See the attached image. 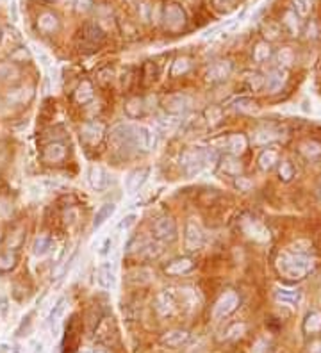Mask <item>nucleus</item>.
Instances as JSON below:
<instances>
[{
    "label": "nucleus",
    "mask_w": 321,
    "mask_h": 353,
    "mask_svg": "<svg viewBox=\"0 0 321 353\" xmlns=\"http://www.w3.org/2000/svg\"><path fill=\"white\" fill-rule=\"evenodd\" d=\"M136 219H138V216H136V214H129V216H125V218L121 219V223H120V229H121V230H123V229L127 230L129 227L134 225Z\"/></svg>",
    "instance_id": "obj_50"
},
{
    "label": "nucleus",
    "mask_w": 321,
    "mask_h": 353,
    "mask_svg": "<svg viewBox=\"0 0 321 353\" xmlns=\"http://www.w3.org/2000/svg\"><path fill=\"white\" fill-rule=\"evenodd\" d=\"M52 248H54V241L49 235H39V237H36L34 242H32V253H34L36 257L47 255L49 252H52Z\"/></svg>",
    "instance_id": "obj_27"
},
{
    "label": "nucleus",
    "mask_w": 321,
    "mask_h": 353,
    "mask_svg": "<svg viewBox=\"0 0 321 353\" xmlns=\"http://www.w3.org/2000/svg\"><path fill=\"white\" fill-rule=\"evenodd\" d=\"M300 153L307 157V159H316L318 156H321V145L318 141L307 139V141H304L300 145Z\"/></svg>",
    "instance_id": "obj_33"
},
{
    "label": "nucleus",
    "mask_w": 321,
    "mask_h": 353,
    "mask_svg": "<svg viewBox=\"0 0 321 353\" xmlns=\"http://www.w3.org/2000/svg\"><path fill=\"white\" fill-rule=\"evenodd\" d=\"M34 353H47V350L41 343H34Z\"/></svg>",
    "instance_id": "obj_54"
},
{
    "label": "nucleus",
    "mask_w": 321,
    "mask_h": 353,
    "mask_svg": "<svg viewBox=\"0 0 321 353\" xmlns=\"http://www.w3.org/2000/svg\"><path fill=\"white\" fill-rule=\"evenodd\" d=\"M280 130L275 127H271V125H264V127H259L255 132H253V143L255 145H269V143L276 141V139L280 138Z\"/></svg>",
    "instance_id": "obj_20"
},
{
    "label": "nucleus",
    "mask_w": 321,
    "mask_h": 353,
    "mask_svg": "<svg viewBox=\"0 0 321 353\" xmlns=\"http://www.w3.org/2000/svg\"><path fill=\"white\" fill-rule=\"evenodd\" d=\"M18 262V253L14 250H7V252L0 253V271H11Z\"/></svg>",
    "instance_id": "obj_32"
},
{
    "label": "nucleus",
    "mask_w": 321,
    "mask_h": 353,
    "mask_svg": "<svg viewBox=\"0 0 321 353\" xmlns=\"http://www.w3.org/2000/svg\"><path fill=\"white\" fill-rule=\"evenodd\" d=\"M287 79V72L284 68H275L271 73L264 79V87H266L268 93H276V91L282 90V86L286 84Z\"/></svg>",
    "instance_id": "obj_17"
},
{
    "label": "nucleus",
    "mask_w": 321,
    "mask_h": 353,
    "mask_svg": "<svg viewBox=\"0 0 321 353\" xmlns=\"http://www.w3.org/2000/svg\"><path fill=\"white\" fill-rule=\"evenodd\" d=\"M276 59H279V62H280V66H289V64H293V61H294V54H293V50L291 49H282L279 52V56H276Z\"/></svg>",
    "instance_id": "obj_45"
},
{
    "label": "nucleus",
    "mask_w": 321,
    "mask_h": 353,
    "mask_svg": "<svg viewBox=\"0 0 321 353\" xmlns=\"http://www.w3.org/2000/svg\"><path fill=\"white\" fill-rule=\"evenodd\" d=\"M279 175L284 182H289V180L294 176V166L289 163V161H282V163H280V168H279Z\"/></svg>",
    "instance_id": "obj_43"
},
{
    "label": "nucleus",
    "mask_w": 321,
    "mask_h": 353,
    "mask_svg": "<svg viewBox=\"0 0 321 353\" xmlns=\"http://www.w3.org/2000/svg\"><path fill=\"white\" fill-rule=\"evenodd\" d=\"M250 86H252L255 91L261 90V87L264 86V79L261 75H257V73H255V75H250Z\"/></svg>",
    "instance_id": "obj_51"
},
{
    "label": "nucleus",
    "mask_w": 321,
    "mask_h": 353,
    "mask_svg": "<svg viewBox=\"0 0 321 353\" xmlns=\"http://www.w3.org/2000/svg\"><path fill=\"white\" fill-rule=\"evenodd\" d=\"M191 70V62L187 57H179L172 66V77H180Z\"/></svg>",
    "instance_id": "obj_37"
},
{
    "label": "nucleus",
    "mask_w": 321,
    "mask_h": 353,
    "mask_svg": "<svg viewBox=\"0 0 321 353\" xmlns=\"http://www.w3.org/2000/svg\"><path fill=\"white\" fill-rule=\"evenodd\" d=\"M65 311H66V298L62 296V298H59L57 303L54 305L52 312H50V316H49V323H50V325H54V323H57V321H59V318H61V316L65 314Z\"/></svg>",
    "instance_id": "obj_39"
},
{
    "label": "nucleus",
    "mask_w": 321,
    "mask_h": 353,
    "mask_svg": "<svg viewBox=\"0 0 321 353\" xmlns=\"http://www.w3.org/2000/svg\"><path fill=\"white\" fill-rule=\"evenodd\" d=\"M125 109H127V115L131 118H138L143 115L145 105H143L141 98H131V100L127 102V105H125Z\"/></svg>",
    "instance_id": "obj_38"
},
{
    "label": "nucleus",
    "mask_w": 321,
    "mask_h": 353,
    "mask_svg": "<svg viewBox=\"0 0 321 353\" xmlns=\"http://www.w3.org/2000/svg\"><path fill=\"white\" fill-rule=\"evenodd\" d=\"M293 4H294V13H296L298 16L305 18L311 14L312 0H293Z\"/></svg>",
    "instance_id": "obj_40"
},
{
    "label": "nucleus",
    "mask_w": 321,
    "mask_h": 353,
    "mask_svg": "<svg viewBox=\"0 0 321 353\" xmlns=\"http://www.w3.org/2000/svg\"><path fill=\"white\" fill-rule=\"evenodd\" d=\"M156 308L161 316H169L173 311L177 308V296L175 293L172 291H162L161 294H157V300H156Z\"/></svg>",
    "instance_id": "obj_15"
},
{
    "label": "nucleus",
    "mask_w": 321,
    "mask_h": 353,
    "mask_svg": "<svg viewBox=\"0 0 321 353\" xmlns=\"http://www.w3.org/2000/svg\"><path fill=\"white\" fill-rule=\"evenodd\" d=\"M156 146V134L150 127L145 125H136L134 130V148L141 152H150Z\"/></svg>",
    "instance_id": "obj_8"
},
{
    "label": "nucleus",
    "mask_w": 321,
    "mask_h": 353,
    "mask_svg": "<svg viewBox=\"0 0 321 353\" xmlns=\"http://www.w3.org/2000/svg\"><path fill=\"white\" fill-rule=\"evenodd\" d=\"M205 242V234L204 229L200 227V223L195 218H189L184 227V246L187 252H198Z\"/></svg>",
    "instance_id": "obj_4"
},
{
    "label": "nucleus",
    "mask_w": 321,
    "mask_h": 353,
    "mask_svg": "<svg viewBox=\"0 0 321 353\" xmlns=\"http://www.w3.org/2000/svg\"><path fill=\"white\" fill-rule=\"evenodd\" d=\"M234 107L238 109V111L241 113H248V115H253V113L259 111V105H257L255 100H252V98H246V97H241L236 100Z\"/></svg>",
    "instance_id": "obj_34"
},
{
    "label": "nucleus",
    "mask_w": 321,
    "mask_h": 353,
    "mask_svg": "<svg viewBox=\"0 0 321 353\" xmlns=\"http://www.w3.org/2000/svg\"><path fill=\"white\" fill-rule=\"evenodd\" d=\"M280 34V25L279 24H268L266 27H264V36H266L268 39H276Z\"/></svg>",
    "instance_id": "obj_47"
},
{
    "label": "nucleus",
    "mask_w": 321,
    "mask_h": 353,
    "mask_svg": "<svg viewBox=\"0 0 321 353\" xmlns=\"http://www.w3.org/2000/svg\"><path fill=\"white\" fill-rule=\"evenodd\" d=\"M14 77H18L16 66L13 62H0V82H9Z\"/></svg>",
    "instance_id": "obj_36"
},
{
    "label": "nucleus",
    "mask_w": 321,
    "mask_h": 353,
    "mask_svg": "<svg viewBox=\"0 0 321 353\" xmlns=\"http://www.w3.org/2000/svg\"><path fill=\"white\" fill-rule=\"evenodd\" d=\"M302 330H304V334H307V336L321 332V311L319 308H312V311L307 312L304 323H302Z\"/></svg>",
    "instance_id": "obj_21"
},
{
    "label": "nucleus",
    "mask_w": 321,
    "mask_h": 353,
    "mask_svg": "<svg viewBox=\"0 0 321 353\" xmlns=\"http://www.w3.org/2000/svg\"><path fill=\"white\" fill-rule=\"evenodd\" d=\"M269 56H271V47L268 45V41L257 43L255 49H253V59H255V62L268 61Z\"/></svg>",
    "instance_id": "obj_35"
},
{
    "label": "nucleus",
    "mask_w": 321,
    "mask_h": 353,
    "mask_svg": "<svg viewBox=\"0 0 321 353\" xmlns=\"http://www.w3.org/2000/svg\"><path fill=\"white\" fill-rule=\"evenodd\" d=\"M309 353H321V341H314L309 346Z\"/></svg>",
    "instance_id": "obj_53"
},
{
    "label": "nucleus",
    "mask_w": 321,
    "mask_h": 353,
    "mask_svg": "<svg viewBox=\"0 0 321 353\" xmlns=\"http://www.w3.org/2000/svg\"><path fill=\"white\" fill-rule=\"evenodd\" d=\"M114 211H116V205H114V204H105V205H102V207L97 211V214H95V219H93V230L100 229V227L104 225L107 219H109L111 216L114 214Z\"/></svg>",
    "instance_id": "obj_30"
},
{
    "label": "nucleus",
    "mask_w": 321,
    "mask_h": 353,
    "mask_svg": "<svg viewBox=\"0 0 321 353\" xmlns=\"http://www.w3.org/2000/svg\"><path fill=\"white\" fill-rule=\"evenodd\" d=\"M111 246H113V239L107 237L104 241V245H102V250H100V255H107V253L111 252Z\"/></svg>",
    "instance_id": "obj_52"
},
{
    "label": "nucleus",
    "mask_w": 321,
    "mask_h": 353,
    "mask_svg": "<svg viewBox=\"0 0 321 353\" xmlns=\"http://www.w3.org/2000/svg\"><path fill=\"white\" fill-rule=\"evenodd\" d=\"M302 294L298 289H289V288H279L275 291V300L282 305H296L300 301Z\"/></svg>",
    "instance_id": "obj_24"
},
{
    "label": "nucleus",
    "mask_w": 321,
    "mask_h": 353,
    "mask_svg": "<svg viewBox=\"0 0 321 353\" xmlns=\"http://www.w3.org/2000/svg\"><path fill=\"white\" fill-rule=\"evenodd\" d=\"M241 227H243V232L248 235V237L255 239V241H259V242H268L269 237H271L269 230L263 225V223L259 222V219H255V218L243 219V225Z\"/></svg>",
    "instance_id": "obj_10"
},
{
    "label": "nucleus",
    "mask_w": 321,
    "mask_h": 353,
    "mask_svg": "<svg viewBox=\"0 0 321 353\" xmlns=\"http://www.w3.org/2000/svg\"><path fill=\"white\" fill-rule=\"evenodd\" d=\"M209 159H212V152L205 148H187L180 157V168L187 176L198 175L205 166H207Z\"/></svg>",
    "instance_id": "obj_2"
},
{
    "label": "nucleus",
    "mask_w": 321,
    "mask_h": 353,
    "mask_svg": "<svg viewBox=\"0 0 321 353\" xmlns=\"http://www.w3.org/2000/svg\"><path fill=\"white\" fill-rule=\"evenodd\" d=\"M134 130H136V125L132 123H118L116 127L111 128V145L116 152L121 153H131L134 148Z\"/></svg>",
    "instance_id": "obj_3"
},
{
    "label": "nucleus",
    "mask_w": 321,
    "mask_h": 353,
    "mask_svg": "<svg viewBox=\"0 0 321 353\" xmlns=\"http://www.w3.org/2000/svg\"><path fill=\"white\" fill-rule=\"evenodd\" d=\"M38 27H39V31L47 32V34L57 31V27H59L57 16L52 14V13H49V11H47V13H41L38 16Z\"/></svg>",
    "instance_id": "obj_28"
},
{
    "label": "nucleus",
    "mask_w": 321,
    "mask_h": 353,
    "mask_svg": "<svg viewBox=\"0 0 321 353\" xmlns=\"http://www.w3.org/2000/svg\"><path fill=\"white\" fill-rule=\"evenodd\" d=\"M43 161L49 164H57L61 163L62 159L66 157V146L62 145V143H50V145H47L45 148H43V153H41Z\"/></svg>",
    "instance_id": "obj_16"
},
{
    "label": "nucleus",
    "mask_w": 321,
    "mask_h": 353,
    "mask_svg": "<svg viewBox=\"0 0 321 353\" xmlns=\"http://www.w3.org/2000/svg\"><path fill=\"white\" fill-rule=\"evenodd\" d=\"M276 163H279V152H276V150L268 148V150H264V152H261V156H259V168L263 171L273 170V168L276 166Z\"/></svg>",
    "instance_id": "obj_29"
},
{
    "label": "nucleus",
    "mask_w": 321,
    "mask_h": 353,
    "mask_svg": "<svg viewBox=\"0 0 321 353\" xmlns=\"http://www.w3.org/2000/svg\"><path fill=\"white\" fill-rule=\"evenodd\" d=\"M90 184L95 191H104L109 186V173L102 166L90 168Z\"/></svg>",
    "instance_id": "obj_22"
},
{
    "label": "nucleus",
    "mask_w": 321,
    "mask_h": 353,
    "mask_svg": "<svg viewBox=\"0 0 321 353\" xmlns=\"http://www.w3.org/2000/svg\"><path fill=\"white\" fill-rule=\"evenodd\" d=\"M220 170L223 171L225 175H228V176H241V170H243V166H241V163H239V159L238 157H234V156H230L228 153L227 157H223L221 159V163H220Z\"/></svg>",
    "instance_id": "obj_23"
},
{
    "label": "nucleus",
    "mask_w": 321,
    "mask_h": 353,
    "mask_svg": "<svg viewBox=\"0 0 321 353\" xmlns=\"http://www.w3.org/2000/svg\"><path fill=\"white\" fill-rule=\"evenodd\" d=\"M318 198L321 200V182H319V186H318Z\"/></svg>",
    "instance_id": "obj_55"
},
{
    "label": "nucleus",
    "mask_w": 321,
    "mask_h": 353,
    "mask_svg": "<svg viewBox=\"0 0 321 353\" xmlns=\"http://www.w3.org/2000/svg\"><path fill=\"white\" fill-rule=\"evenodd\" d=\"M239 305V294L236 291H225L220 298L216 300L212 308V318L214 319H223L227 316H230L232 312L238 308Z\"/></svg>",
    "instance_id": "obj_6"
},
{
    "label": "nucleus",
    "mask_w": 321,
    "mask_h": 353,
    "mask_svg": "<svg viewBox=\"0 0 321 353\" xmlns=\"http://www.w3.org/2000/svg\"><path fill=\"white\" fill-rule=\"evenodd\" d=\"M152 234L154 239L159 242H173L179 237V230H177V223L169 216H162L157 218L152 225Z\"/></svg>",
    "instance_id": "obj_5"
},
{
    "label": "nucleus",
    "mask_w": 321,
    "mask_h": 353,
    "mask_svg": "<svg viewBox=\"0 0 321 353\" xmlns=\"http://www.w3.org/2000/svg\"><path fill=\"white\" fill-rule=\"evenodd\" d=\"M189 332L187 330H169L161 337V344L168 348H179L189 341Z\"/></svg>",
    "instance_id": "obj_19"
},
{
    "label": "nucleus",
    "mask_w": 321,
    "mask_h": 353,
    "mask_svg": "<svg viewBox=\"0 0 321 353\" xmlns=\"http://www.w3.org/2000/svg\"><path fill=\"white\" fill-rule=\"evenodd\" d=\"M105 127L100 123V121H90V123H84L82 128H80V138L86 145L95 146L102 141L104 138Z\"/></svg>",
    "instance_id": "obj_11"
},
{
    "label": "nucleus",
    "mask_w": 321,
    "mask_h": 353,
    "mask_svg": "<svg viewBox=\"0 0 321 353\" xmlns=\"http://www.w3.org/2000/svg\"><path fill=\"white\" fill-rule=\"evenodd\" d=\"M75 6L79 13H86V11H90L91 6H93V0H77Z\"/></svg>",
    "instance_id": "obj_49"
},
{
    "label": "nucleus",
    "mask_w": 321,
    "mask_h": 353,
    "mask_svg": "<svg viewBox=\"0 0 321 353\" xmlns=\"http://www.w3.org/2000/svg\"><path fill=\"white\" fill-rule=\"evenodd\" d=\"M191 105V98L187 95L177 93V95H169L164 100V109L169 115H180V113H186Z\"/></svg>",
    "instance_id": "obj_14"
},
{
    "label": "nucleus",
    "mask_w": 321,
    "mask_h": 353,
    "mask_svg": "<svg viewBox=\"0 0 321 353\" xmlns=\"http://www.w3.org/2000/svg\"><path fill=\"white\" fill-rule=\"evenodd\" d=\"M212 6L216 7V11H220V13L228 14L238 7V0H212Z\"/></svg>",
    "instance_id": "obj_41"
},
{
    "label": "nucleus",
    "mask_w": 321,
    "mask_h": 353,
    "mask_svg": "<svg viewBox=\"0 0 321 353\" xmlns=\"http://www.w3.org/2000/svg\"><path fill=\"white\" fill-rule=\"evenodd\" d=\"M245 332H246L245 323H234V325L228 326L227 332H225V339H239Z\"/></svg>",
    "instance_id": "obj_42"
},
{
    "label": "nucleus",
    "mask_w": 321,
    "mask_h": 353,
    "mask_svg": "<svg viewBox=\"0 0 321 353\" xmlns=\"http://www.w3.org/2000/svg\"><path fill=\"white\" fill-rule=\"evenodd\" d=\"M150 170L148 168H139V170H132L125 179V191L129 194H136L143 187V184L148 180Z\"/></svg>",
    "instance_id": "obj_13"
},
{
    "label": "nucleus",
    "mask_w": 321,
    "mask_h": 353,
    "mask_svg": "<svg viewBox=\"0 0 321 353\" xmlns=\"http://www.w3.org/2000/svg\"><path fill=\"white\" fill-rule=\"evenodd\" d=\"M80 39H82V43H80L82 49H88V47L90 49H97L104 41V32H102V29L98 25L88 24L80 29Z\"/></svg>",
    "instance_id": "obj_9"
},
{
    "label": "nucleus",
    "mask_w": 321,
    "mask_h": 353,
    "mask_svg": "<svg viewBox=\"0 0 321 353\" xmlns=\"http://www.w3.org/2000/svg\"><path fill=\"white\" fill-rule=\"evenodd\" d=\"M11 59H13V62H25V59H29V54L25 49H18L16 52L11 54Z\"/></svg>",
    "instance_id": "obj_48"
},
{
    "label": "nucleus",
    "mask_w": 321,
    "mask_h": 353,
    "mask_svg": "<svg viewBox=\"0 0 321 353\" xmlns=\"http://www.w3.org/2000/svg\"><path fill=\"white\" fill-rule=\"evenodd\" d=\"M195 266H197V262L191 257H179V259H173L172 262L166 264L164 273L168 277H180V275H186L189 271H193Z\"/></svg>",
    "instance_id": "obj_12"
},
{
    "label": "nucleus",
    "mask_w": 321,
    "mask_h": 353,
    "mask_svg": "<svg viewBox=\"0 0 321 353\" xmlns=\"http://www.w3.org/2000/svg\"><path fill=\"white\" fill-rule=\"evenodd\" d=\"M232 73V64L230 61H216L211 64V68L207 70V79L211 82H220L225 80Z\"/></svg>",
    "instance_id": "obj_18"
},
{
    "label": "nucleus",
    "mask_w": 321,
    "mask_h": 353,
    "mask_svg": "<svg viewBox=\"0 0 321 353\" xmlns=\"http://www.w3.org/2000/svg\"><path fill=\"white\" fill-rule=\"evenodd\" d=\"M276 271L287 280H302L305 278L314 268V259L311 255H300L293 252H282L279 253L275 260Z\"/></svg>",
    "instance_id": "obj_1"
},
{
    "label": "nucleus",
    "mask_w": 321,
    "mask_h": 353,
    "mask_svg": "<svg viewBox=\"0 0 321 353\" xmlns=\"http://www.w3.org/2000/svg\"><path fill=\"white\" fill-rule=\"evenodd\" d=\"M164 25L166 29H169L173 32L184 29V25H186V13H184L182 7L177 6V4H168L164 9Z\"/></svg>",
    "instance_id": "obj_7"
},
{
    "label": "nucleus",
    "mask_w": 321,
    "mask_h": 353,
    "mask_svg": "<svg viewBox=\"0 0 321 353\" xmlns=\"http://www.w3.org/2000/svg\"><path fill=\"white\" fill-rule=\"evenodd\" d=\"M311 248L312 245L309 241H296L289 246V252L300 253V255H311Z\"/></svg>",
    "instance_id": "obj_44"
},
{
    "label": "nucleus",
    "mask_w": 321,
    "mask_h": 353,
    "mask_svg": "<svg viewBox=\"0 0 321 353\" xmlns=\"http://www.w3.org/2000/svg\"><path fill=\"white\" fill-rule=\"evenodd\" d=\"M97 280L100 284V288L111 289L114 285V270L111 266V262H104L97 271Z\"/></svg>",
    "instance_id": "obj_26"
},
{
    "label": "nucleus",
    "mask_w": 321,
    "mask_h": 353,
    "mask_svg": "<svg viewBox=\"0 0 321 353\" xmlns=\"http://www.w3.org/2000/svg\"><path fill=\"white\" fill-rule=\"evenodd\" d=\"M246 150V138L243 134H232L227 139V152L234 157H239Z\"/></svg>",
    "instance_id": "obj_25"
},
{
    "label": "nucleus",
    "mask_w": 321,
    "mask_h": 353,
    "mask_svg": "<svg viewBox=\"0 0 321 353\" xmlns=\"http://www.w3.org/2000/svg\"><path fill=\"white\" fill-rule=\"evenodd\" d=\"M93 98H95V93H93L91 82L90 80H82L75 91V100L79 102V104H88V102H91Z\"/></svg>",
    "instance_id": "obj_31"
},
{
    "label": "nucleus",
    "mask_w": 321,
    "mask_h": 353,
    "mask_svg": "<svg viewBox=\"0 0 321 353\" xmlns=\"http://www.w3.org/2000/svg\"><path fill=\"white\" fill-rule=\"evenodd\" d=\"M41 2H45V4H52V2H55V0H41Z\"/></svg>",
    "instance_id": "obj_56"
},
{
    "label": "nucleus",
    "mask_w": 321,
    "mask_h": 353,
    "mask_svg": "<svg viewBox=\"0 0 321 353\" xmlns=\"http://www.w3.org/2000/svg\"><path fill=\"white\" fill-rule=\"evenodd\" d=\"M284 24L289 27V31L293 32V34H296V32H298V18H296V13L289 11V13L286 14V20H284Z\"/></svg>",
    "instance_id": "obj_46"
},
{
    "label": "nucleus",
    "mask_w": 321,
    "mask_h": 353,
    "mask_svg": "<svg viewBox=\"0 0 321 353\" xmlns=\"http://www.w3.org/2000/svg\"><path fill=\"white\" fill-rule=\"evenodd\" d=\"M84 353H90V351H84Z\"/></svg>",
    "instance_id": "obj_57"
}]
</instances>
